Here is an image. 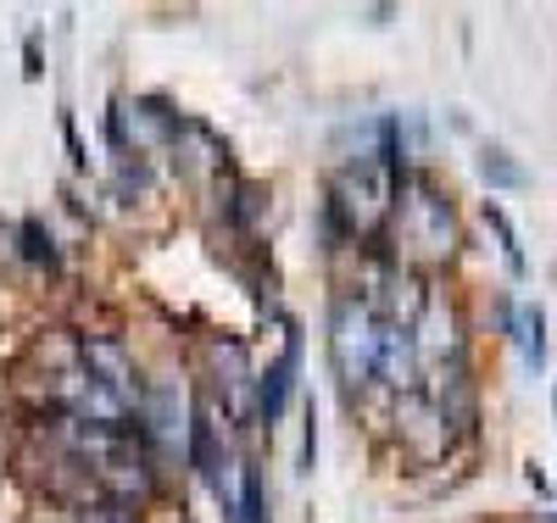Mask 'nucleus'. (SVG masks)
Wrapping results in <instances>:
<instances>
[{
	"label": "nucleus",
	"instance_id": "1",
	"mask_svg": "<svg viewBox=\"0 0 557 523\" xmlns=\"http://www.w3.org/2000/svg\"><path fill=\"white\" fill-rule=\"evenodd\" d=\"M380 346H385V323L374 317V301L341 296L330 317V357L335 373L346 378V390H362L368 378H380Z\"/></svg>",
	"mask_w": 557,
	"mask_h": 523
},
{
	"label": "nucleus",
	"instance_id": "2",
	"mask_svg": "<svg viewBox=\"0 0 557 523\" xmlns=\"http://www.w3.org/2000/svg\"><path fill=\"white\" fill-rule=\"evenodd\" d=\"M396 201V167L391 162H351L335 178V196H330V217H341L351 234H368Z\"/></svg>",
	"mask_w": 557,
	"mask_h": 523
},
{
	"label": "nucleus",
	"instance_id": "3",
	"mask_svg": "<svg viewBox=\"0 0 557 523\" xmlns=\"http://www.w3.org/2000/svg\"><path fill=\"white\" fill-rule=\"evenodd\" d=\"M401 240L418 246L424 257H446L457 246V228H451V207L435 196L430 184H407L401 189Z\"/></svg>",
	"mask_w": 557,
	"mask_h": 523
},
{
	"label": "nucleus",
	"instance_id": "4",
	"mask_svg": "<svg viewBox=\"0 0 557 523\" xmlns=\"http://www.w3.org/2000/svg\"><path fill=\"white\" fill-rule=\"evenodd\" d=\"M84 368L101 378V385L123 401H139V385H134V362L117 340H84Z\"/></svg>",
	"mask_w": 557,
	"mask_h": 523
},
{
	"label": "nucleus",
	"instance_id": "5",
	"mask_svg": "<svg viewBox=\"0 0 557 523\" xmlns=\"http://www.w3.org/2000/svg\"><path fill=\"white\" fill-rule=\"evenodd\" d=\"M290 390H296V340L285 346V357H278L262 378H257V418L268 423V429H273V423L278 418H285V401H290Z\"/></svg>",
	"mask_w": 557,
	"mask_h": 523
},
{
	"label": "nucleus",
	"instance_id": "6",
	"mask_svg": "<svg viewBox=\"0 0 557 523\" xmlns=\"http://www.w3.org/2000/svg\"><path fill=\"white\" fill-rule=\"evenodd\" d=\"M502 323L519 335L524 362H530V368H541V362H546V317H541V307H524L519 317H513V307H502Z\"/></svg>",
	"mask_w": 557,
	"mask_h": 523
},
{
	"label": "nucleus",
	"instance_id": "7",
	"mask_svg": "<svg viewBox=\"0 0 557 523\" xmlns=\"http://www.w3.org/2000/svg\"><path fill=\"white\" fill-rule=\"evenodd\" d=\"M480 173H485L491 184H507V189H519V184H524V167H513V162H507V151H485Z\"/></svg>",
	"mask_w": 557,
	"mask_h": 523
},
{
	"label": "nucleus",
	"instance_id": "8",
	"mask_svg": "<svg viewBox=\"0 0 557 523\" xmlns=\"http://www.w3.org/2000/svg\"><path fill=\"white\" fill-rule=\"evenodd\" d=\"M491 223H496V234H502L507 267H513V273H524V251H519V234H513V223H507V212H502V207H491Z\"/></svg>",
	"mask_w": 557,
	"mask_h": 523
},
{
	"label": "nucleus",
	"instance_id": "9",
	"mask_svg": "<svg viewBox=\"0 0 557 523\" xmlns=\"http://www.w3.org/2000/svg\"><path fill=\"white\" fill-rule=\"evenodd\" d=\"M23 240H28V257L34 262H45V267H62V257H57V246H51V234H39L34 223L23 228Z\"/></svg>",
	"mask_w": 557,
	"mask_h": 523
}]
</instances>
